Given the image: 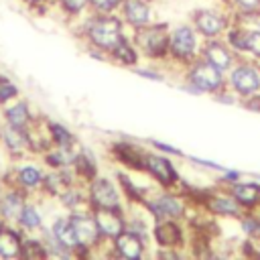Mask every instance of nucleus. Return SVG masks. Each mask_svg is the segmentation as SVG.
Instances as JSON below:
<instances>
[{"label":"nucleus","mask_w":260,"mask_h":260,"mask_svg":"<svg viewBox=\"0 0 260 260\" xmlns=\"http://www.w3.org/2000/svg\"><path fill=\"white\" fill-rule=\"evenodd\" d=\"M75 24V35L85 43V49H98L102 53H110L126 35L132 30L124 24L118 12L112 14H98V12H87Z\"/></svg>","instance_id":"obj_1"},{"label":"nucleus","mask_w":260,"mask_h":260,"mask_svg":"<svg viewBox=\"0 0 260 260\" xmlns=\"http://www.w3.org/2000/svg\"><path fill=\"white\" fill-rule=\"evenodd\" d=\"M203 37L197 32V28L189 20H177L171 22L169 28V61L165 65H173L179 69V73L193 63L201 55Z\"/></svg>","instance_id":"obj_2"},{"label":"nucleus","mask_w":260,"mask_h":260,"mask_svg":"<svg viewBox=\"0 0 260 260\" xmlns=\"http://www.w3.org/2000/svg\"><path fill=\"white\" fill-rule=\"evenodd\" d=\"M225 85H228L225 73L215 69L205 59L197 57L181 71V81L177 87L189 95H215Z\"/></svg>","instance_id":"obj_3"},{"label":"nucleus","mask_w":260,"mask_h":260,"mask_svg":"<svg viewBox=\"0 0 260 260\" xmlns=\"http://www.w3.org/2000/svg\"><path fill=\"white\" fill-rule=\"evenodd\" d=\"M169 28H171V22L154 20L142 28L132 30V41L142 61L160 63V65L169 61Z\"/></svg>","instance_id":"obj_4"},{"label":"nucleus","mask_w":260,"mask_h":260,"mask_svg":"<svg viewBox=\"0 0 260 260\" xmlns=\"http://www.w3.org/2000/svg\"><path fill=\"white\" fill-rule=\"evenodd\" d=\"M211 2L213 4L195 6L187 18L197 28V32L203 37V41L221 39L225 35L228 26L234 22V16H232L228 2H223V0H211Z\"/></svg>","instance_id":"obj_5"},{"label":"nucleus","mask_w":260,"mask_h":260,"mask_svg":"<svg viewBox=\"0 0 260 260\" xmlns=\"http://www.w3.org/2000/svg\"><path fill=\"white\" fill-rule=\"evenodd\" d=\"M142 205L148 209V213L152 215V219H187L191 205L185 199L183 193H179L177 189H160L154 187L146 199L142 201Z\"/></svg>","instance_id":"obj_6"},{"label":"nucleus","mask_w":260,"mask_h":260,"mask_svg":"<svg viewBox=\"0 0 260 260\" xmlns=\"http://www.w3.org/2000/svg\"><path fill=\"white\" fill-rule=\"evenodd\" d=\"M89 209H126V197L118 179L98 175L85 185Z\"/></svg>","instance_id":"obj_7"},{"label":"nucleus","mask_w":260,"mask_h":260,"mask_svg":"<svg viewBox=\"0 0 260 260\" xmlns=\"http://www.w3.org/2000/svg\"><path fill=\"white\" fill-rule=\"evenodd\" d=\"M144 175L160 189H179L183 183L181 173L173 162V156L152 150L148 146L144 152Z\"/></svg>","instance_id":"obj_8"},{"label":"nucleus","mask_w":260,"mask_h":260,"mask_svg":"<svg viewBox=\"0 0 260 260\" xmlns=\"http://www.w3.org/2000/svg\"><path fill=\"white\" fill-rule=\"evenodd\" d=\"M228 87L240 98H250L254 93H260V63L240 57L234 67L225 73Z\"/></svg>","instance_id":"obj_9"},{"label":"nucleus","mask_w":260,"mask_h":260,"mask_svg":"<svg viewBox=\"0 0 260 260\" xmlns=\"http://www.w3.org/2000/svg\"><path fill=\"white\" fill-rule=\"evenodd\" d=\"M187 238L185 219H156L150 230V242L156 248H187Z\"/></svg>","instance_id":"obj_10"},{"label":"nucleus","mask_w":260,"mask_h":260,"mask_svg":"<svg viewBox=\"0 0 260 260\" xmlns=\"http://www.w3.org/2000/svg\"><path fill=\"white\" fill-rule=\"evenodd\" d=\"M108 152H110L112 160L118 162L124 171L144 175V152H146V146H142V144H138L134 140H128V138H120V140H114L108 146Z\"/></svg>","instance_id":"obj_11"},{"label":"nucleus","mask_w":260,"mask_h":260,"mask_svg":"<svg viewBox=\"0 0 260 260\" xmlns=\"http://www.w3.org/2000/svg\"><path fill=\"white\" fill-rule=\"evenodd\" d=\"M67 215H69V219L73 223V230H75V236H77L81 248L100 250L104 244H108V242L102 240L98 223H95V217H93V211L89 207L77 209V211H69Z\"/></svg>","instance_id":"obj_12"},{"label":"nucleus","mask_w":260,"mask_h":260,"mask_svg":"<svg viewBox=\"0 0 260 260\" xmlns=\"http://www.w3.org/2000/svg\"><path fill=\"white\" fill-rule=\"evenodd\" d=\"M120 18L124 20V24L130 28V30H136V28H142L156 18V6H154V0H124L120 10H118Z\"/></svg>","instance_id":"obj_13"},{"label":"nucleus","mask_w":260,"mask_h":260,"mask_svg":"<svg viewBox=\"0 0 260 260\" xmlns=\"http://www.w3.org/2000/svg\"><path fill=\"white\" fill-rule=\"evenodd\" d=\"M148 244L144 238H140L138 234H134L132 230H124L120 232L112 242H110V248L128 258V260H150V252H148Z\"/></svg>","instance_id":"obj_14"},{"label":"nucleus","mask_w":260,"mask_h":260,"mask_svg":"<svg viewBox=\"0 0 260 260\" xmlns=\"http://www.w3.org/2000/svg\"><path fill=\"white\" fill-rule=\"evenodd\" d=\"M199 57L205 59L207 63H211L221 73H228L234 67V63L240 59L234 53V49L223 41V37L221 39H207V41H203V47H201V55Z\"/></svg>","instance_id":"obj_15"},{"label":"nucleus","mask_w":260,"mask_h":260,"mask_svg":"<svg viewBox=\"0 0 260 260\" xmlns=\"http://www.w3.org/2000/svg\"><path fill=\"white\" fill-rule=\"evenodd\" d=\"M100 236L104 242H112L120 232L126 230V209H91Z\"/></svg>","instance_id":"obj_16"},{"label":"nucleus","mask_w":260,"mask_h":260,"mask_svg":"<svg viewBox=\"0 0 260 260\" xmlns=\"http://www.w3.org/2000/svg\"><path fill=\"white\" fill-rule=\"evenodd\" d=\"M2 118H4V124L22 128V130H28L37 120L30 110V104L26 100H14V102L6 104L2 108Z\"/></svg>","instance_id":"obj_17"},{"label":"nucleus","mask_w":260,"mask_h":260,"mask_svg":"<svg viewBox=\"0 0 260 260\" xmlns=\"http://www.w3.org/2000/svg\"><path fill=\"white\" fill-rule=\"evenodd\" d=\"M75 177L79 183L87 185L91 179H95L100 175V165H98V158L95 154L85 148V146H77V152H75V158H73V165H71Z\"/></svg>","instance_id":"obj_18"},{"label":"nucleus","mask_w":260,"mask_h":260,"mask_svg":"<svg viewBox=\"0 0 260 260\" xmlns=\"http://www.w3.org/2000/svg\"><path fill=\"white\" fill-rule=\"evenodd\" d=\"M108 63H114V65H120V67H136L138 63H142V57L132 41V32L126 35L110 53H108Z\"/></svg>","instance_id":"obj_19"},{"label":"nucleus","mask_w":260,"mask_h":260,"mask_svg":"<svg viewBox=\"0 0 260 260\" xmlns=\"http://www.w3.org/2000/svg\"><path fill=\"white\" fill-rule=\"evenodd\" d=\"M228 189H230V193L236 197V201H238L246 211L260 209V183H258V181L240 179V181L232 183Z\"/></svg>","instance_id":"obj_20"},{"label":"nucleus","mask_w":260,"mask_h":260,"mask_svg":"<svg viewBox=\"0 0 260 260\" xmlns=\"http://www.w3.org/2000/svg\"><path fill=\"white\" fill-rule=\"evenodd\" d=\"M49 232L53 234V238H55L67 252L75 254V252L81 248V246H79V240H77V236H75V230H73V223H71L69 215L57 217V219L51 223Z\"/></svg>","instance_id":"obj_21"},{"label":"nucleus","mask_w":260,"mask_h":260,"mask_svg":"<svg viewBox=\"0 0 260 260\" xmlns=\"http://www.w3.org/2000/svg\"><path fill=\"white\" fill-rule=\"evenodd\" d=\"M0 140L4 142V146L12 152V154H22L26 150H30V138H28V130L22 128H14V126H0Z\"/></svg>","instance_id":"obj_22"},{"label":"nucleus","mask_w":260,"mask_h":260,"mask_svg":"<svg viewBox=\"0 0 260 260\" xmlns=\"http://www.w3.org/2000/svg\"><path fill=\"white\" fill-rule=\"evenodd\" d=\"M26 195H24V189H12V191H6L0 199V215L8 221H18L20 217V211L24 209L26 205Z\"/></svg>","instance_id":"obj_23"},{"label":"nucleus","mask_w":260,"mask_h":260,"mask_svg":"<svg viewBox=\"0 0 260 260\" xmlns=\"http://www.w3.org/2000/svg\"><path fill=\"white\" fill-rule=\"evenodd\" d=\"M22 252V238L20 234L10 228L0 223V258L4 260H18Z\"/></svg>","instance_id":"obj_24"},{"label":"nucleus","mask_w":260,"mask_h":260,"mask_svg":"<svg viewBox=\"0 0 260 260\" xmlns=\"http://www.w3.org/2000/svg\"><path fill=\"white\" fill-rule=\"evenodd\" d=\"M236 22L254 24L260 16V0H225Z\"/></svg>","instance_id":"obj_25"},{"label":"nucleus","mask_w":260,"mask_h":260,"mask_svg":"<svg viewBox=\"0 0 260 260\" xmlns=\"http://www.w3.org/2000/svg\"><path fill=\"white\" fill-rule=\"evenodd\" d=\"M45 128H47V134H49L53 146L77 148V138H75V134L65 124L55 122V120H45Z\"/></svg>","instance_id":"obj_26"},{"label":"nucleus","mask_w":260,"mask_h":260,"mask_svg":"<svg viewBox=\"0 0 260 260\" xmlns=\"http://www.w3.org/2000/svg\"><path fill=\"white\" fill-rule=\"evenodd\" d=\"M43 179H45V173L37 165H22L16 169V185L24 191L43 187Z\"/></svg>","instance_id":"obj_27"},{"label":"nucleus","mask_w":260,"mask_h":260,"mask_svg":"<svg viewBox=\"0 0 260 260\" xmlns=\"http://www.w3.org/2000/svg\"><path fill=\"white\" fill-rule=\"evenodd\" d=\"M55 10H59L65 20L75 22L89 12V0H55Z\"/></svg>","instance_id":"obj_28"},{"label":"nucleus","mask_w":260,"mask_h":260,"mask_svg":"<svg viewBox=\"0 0 260 260\" xmlns=\"http://www.w3.org/2000/svg\"><path fill=\"white\" fill-rule=\"evenodd\" d=\"M238 221H240V232H242L248 240L260 244V209L244 211V215H242Z\"/></svg>","instance_id":"obj_29"},{"label":"nucleus","mask_w":260,"mask_h":260,"mask_svg":"<svg viewBox=\"0 0 260 260\" xmlns=\"http://www.w3.org/2000/svg\"><path fill=\"white\" fill-rule=\"evenodd\" d=\"M20 260H51L45 240H37V238H26V240H22Z\"/></svg>","instance_id":"obj_30"},{"label":"nucleus","mask_w":260,"mask_h":260,"mask_svg":"<svg viewBox=\"0 0 260 260\" xmlns=\"http://www.w3.org/2000/svg\"><path fill=\"white\" fill-rule=\"evenodd\" d=\"M242 57L260 63V30L254 24H246V37H244V53H242Z\"/></svg>","instance_id":"obj_31"},{"label":"nucleus","mask_w":260,"mask_h":260,"mask_svg":"<svg viewBox=\"0 0 260 260\" xmlns=\"http://www.w3.org/2000/svg\"><path fill=\"white\" fill-rule=\"evenodd\" d=\"M16 223H18L20 228L28 230V232H37V230H41V225H43V213L39 211L37 205L26 203L24 209L20 211V217H18Z\"/></svg>","instance_id":"obj_32"},{"label":"nucleus","mask_w":260,"mask_h":260,"mask_svg":"<svg viewBox=\"0 0 260 260\" xmlns=\"http://www.w3.org/2000/svg\"><path fill=\"white\" fill-rule=\"evenodd\" d=\"M134 75H138V77H142V79H148V81H156V83H160V81H165L167 79V73H165V69H162V65L160 63H138L136 67H132L130 69Z\"/></svg>","instance_id":"obj_33"},{"label":"nucleus","mask_w":260,"mask_h":260,"mask_svg":"<svg viewBox=\"0 0 260 260\" xmlns=\"http://www.w3.org/2000/svg\"><path fill=\"white\" fill-rule=\"evenodd\" d=\"M18 95H20L18 85H16L8 75L0 73V106H6V104H10V102L18 100Z\"/></svg>","instance_id":"obj_34"},{"label":"nucleus","mask_w":260,"mask_h":260,"mask_svg":"<svg viewBox=\"0 0 260 260\" xmlns=\"http://www.w3.org/2000/svg\"><path fill=\"white\" fill-rule=\"evenodd\" d=\"M124 0H89V10L98 14H112L118 12Z\"/></svg>","instance_id":"obj_35"},{"label":"nucleus","mask_w":260,"mask_h":260,"mask_svg":"<svg viewBox=\"0 0 260 260\" xmlns=\"http://www.w3.org/2000/svg\"><path fill=\"white\" fill-rule=\"evenodd\" d=\"M148 148H152V150H158V152H162V154H169V156H185L183 154V150L181 148H177V146H173V144H169V142H162V140H148Z\"/></svg>","instance_id":"obj_36"},{"label":"nucleus","mask_w":260,"mask_h":260,"mask_svg":"<svg viewBox=\"0 0 260 260\" xmlns=\"http://www.w3.org/2000/svg\"><path fill=\"white\" fill-rule=\"evenodd\" d=\"M240 179H244V175H242V171H238V169H223L221 173H219V177H217V185H223V187H230L232 183H236V181H240Z\"/></svg>","instance_id":"obj_37"},{"label":"nucleus","mask_w":260,"mask_h":260,"mask_svg":"<svg viewBox=\"0 0 260 260\" xmlns=\"http://www.w3.org/2000/svg\"><path fill=\"white\" fill-rule=\"evenodd\" d=\"M20 2L32 12H47L49 8H55V0H20Z\"/></svg>","instance_id":"obj_38"},{"label":"nucleus","mask_w":260,"mask_h":260,"mask_svg":"<svg viewBox=\"0 0 260 260\" xmlns=\"http://www.w3.org/2000/svg\"><path fill=\"white\" fill-rule=\"evenodd\" d=\"M195 167H201V169H207V171H215V173H221L225 167L213 162V160H205V158H199V156H187Z\"/></svg>","instance_id":"obj_39"},{"label":"nucleus","mask_w":260,"mask_h":260,"mask_svg":"<svg viewBox=\"0 0 260 260\" xmlns=\"http://www.w3.org/2000/svg\"><path fill=\"white\" fill-rule=\"evenodd\" d=\"M240 106L246 108V110H250V112H260V93H254L250 98L240 100Z\"/></svg>","instance_id":"obj_40"},{"label":"nucleus","mask_w":260,"mask_h":260,"mask_svg":"<svg viewBox=\"0 0 260 260\" xmlns=\"http://www.w3.org/2000/svg\"><path fill=\"white\" fill-rule=\"evenodd\" d=\"M106 260H128V258H124V256L116 254V252L110 248V244H108V248H106Z\"/></svg>","instance_id":"obj_41"},{"label":"nucleus","mask_w":260,"mask_h":260,"mask_svg":"<svg viewBox=\"0 0 260 260\" xmlns=\"http://www.w3.org/2000/svg\"><path fill=\"white\" fill-rule=\"evenodd\" d=\"M203 260H232L230 256H225V254H219V252H211L207 258H203Z\"/></svg>","instance_id":"obj_42"},{"label":"nucleus","mask_w":260,"mask_h":260,"mask_svg":"<svg viewBox=\"0 0 260 260\" xmlns=\"http://www.w3.org/2000/svg\"><path fill=\"white\" fill-rule=\"evenodd\" d=\"M55 260H77L73 254H69V256H61V258H55Z\"/></svg>","instance_id":"obj_43"},{"label":"nucleus","mask_w":260,"mask_h":260,"mask_svg":"<svg viewBox=\"0 0 260 260\" xmlns=\"http://www.w3.org/2000/svg\"><path fill=\"white\" fill-rule=\"evenodd\" d=\"M254 26H256V28H258V30H260V16H258V18H256V22H254Z\"/></svg>","instance_id":"obj_44"},{"label":"nucleus","mask_w":260,"mask_h":260,"mask_svg":"<svg viewBox=\"0 0 260 260\" xmlns=\"http://www.w3.org/2000/svg\"><path fill=\"white\" fill-rule=\"evenodd\" d=\"M2 195H4V187H2V181H0V199H2Z\"/></svg>","instance_id":"obj_45"},{"label":"nucleus","mask_w":260,"mask_h":260,"mask_svg":"<svg viewBox=\"0 0 260 260\" xmlns=\"http://www.w3.org/2000/svg\"><path fill=\"white\" fill-rule=\"evenodd\" d=\"M154 2H156V0H154Z\"/></svg>","instance_id":"obj_46"},{"label":"nucleus","mask_w":260,"mask_h":260,"mask_svg":"<svg viewBox=\"0 0 260 260\" xmlns=\"http://www.w3.org/2000/svg\"><path fill=\"white\" fill-rule=\"evenodd\" d=\"M223 2H225V0H223Z\"/></svg>","instance_id":"obj_47"}]
</instances>
